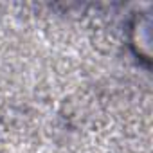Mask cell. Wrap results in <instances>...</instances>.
<instances>
[{
    "label": "cell",
    "instance_id": "cell-1",
    "mask_svg": "<svg viewBox=\"0 0 153 153\" xmlns=\"http://www.w3.org/2000/svg\"><path fill=\"white\" fill-rule=\"evenodd\" d=\"M149 15L135 16L131 25V47H135V54L139 59L149 63Z\"/></svg>",
    "mask_w": 153,
    "mask_h": 153
}]
</instances>
